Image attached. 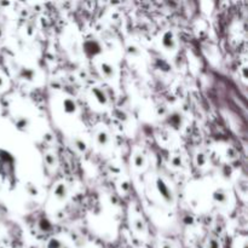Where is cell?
Wrapping results in <instances>:
<instances>
[{
  "label": "cell",
  "mask_w": 248,
  "mask_h": 248,
  "mask_svg": "<svg viewBox=\"0 0 248 248\" xmlns=\"http://www.w3.org/2000/svg\"><path fill=\"white\" fill-rule=\"evenodd\" d=\"M161 45L164 46L165 50H167V51H172L176 48V46H177L176 39H174L173 33H172L171 31H165L164 35H162V39H161Z\"/></svg>",
  "instance_id": "7a4b0ae2"
},
{
  "label": "cell",
  "mask_w": 248,
  "mask_h": 248,
  "mask_svg": "<svg viewBox=\"0 0 248 248\" xmlns=\"http://www.w3.org/2000/svg\"><path fill=\"white\" fill-rule=\"evenodd\" d=\"M160 248H174V245L170 241H162Z\"/></svg>",
  "instance_id": "d4e9b609"
},
{
  "label": "cell",
  "mask_w": 248,
  "mask_h": 248,
  "mask_svg": "<svg viewBox=\"0 0 248 248\" xmlns=\"http://www.w3.org/2000/svg\"><path fill=\"white\" fill-rule=\"evenodd\" d=\"M74 147L79 150V153H85L87 149L86 143L81 140H74Z\"/></svg>",
  "instance_id": "e0dca14e"
},
{
  "label": "cell",
  "mask_w": 248,
  "mask_h": 248,
  "mask_svg": "<svg viewBox=\"0 0 248 248\" xmlns=\"http://www.w3.org/2000/svg\"><path fill=\"white\" fill-rule=\"evenodd\" d=\"M92 94H93L97 103L101 104V106H106L107 102H108V99H107V94L104 93L103 90H101L99 87H93V89H92Z\"/></svg>",
  "instance_id": "5b68a950"
},
{
  "label": "cell",
  "mask_w": 248,
  "mask_h": 248,
  "mask_svg": "<svg viewBox=\"0 0 248 248\" xmlns=\"http://www.w3.org/2000/svg\"><path fill=\"white\" fill-rule=\"evenodd\" d=\"M26 190H27V193H28L31 196H38L39 195V189L36 188L35 184H33V183L27 184Z\"/></svg>",
  "instance_id": "9a60e30c"
},
{
  "label": "cell",
  "mask_w": 248,
  "mask_h": 248,
  "mask_svg": "<svg viewBox=\"0 0 248 248\" xmlns=\"http://www.w3.org/2000/svg\"><path fill=\"white\" fill-rule=\"evenodd\" d=\"M96 140L97 143H98V145H101V147H106V145L109 143V140H110L109 133L107 132L106 130H101L96 135Z\"/></svg>",
  "instance_id": "52a82bcc"
},
{
  "label": "cell",
  "mask_w": 248,
  "mask_h": 248,
  "mask_svg": "<svg viewBox=\"0 0 248 248\" xmlns=\"http://www.w3.org/2000/svg\"><path fill=\"white\" fill-rule=\"evenodd\" d=\"M183 223L186 225H194V223H195V219H194L193 216L190 215H186L183 217Z\"/></svg>",
  "instance_id": "7402d4cb"
},
{
  "label": "cell",
  "mask_w": 248,
  "mask_h": 248,
  "mask_svg": "<svg viewBox=\"0 0 248 248\" xmlns=\"http://www.w3.org/2000/svg\"><path fill=\"white\" fill-rule=\"evenodd\" d=\"M17 126H18V128H21V130H24V128H27L29 126V120L26 118H21L17 120Z\"/></svg>",
  "instance_id": "ffe728a7"
},
{
  "label": "cell",
  "mask_w": 248,
  "mask_h": 248,
  "mask_svg": "<svg viewBox=\"0 0 248 248\" xmlns=\"http://www.w3.org/2000/svg\"><path fill=\"white\" fill-rule=\"evenodd\" d=\"M47 248H62V242L57 239H51L47 242Z\"/></svg>",
  "instance_id": "d6986e66"
},
{
  "label": "cell",
  "mask_w": 248,
  "mask_h": 248,
  "mask_svg": "<svg viewBox=\"0 0 248 248\" xmlns=\"http://www.w3.org/2000/svg\"><path fill=\"white\" fill-rule=\"evenodd\" d=\"M170 164H171V166L174 167V169H179V167H182V165H183V159H182L181 155H174V156H172Z\"/></svg>",
  "instance_id": "5bb4252c"
},
{
  "label": "cell",
  "mask_w": 248,
  "mask_h": 248,
  "mask_svg": "<svg viewBox=\"0 0 248 248\" xmlns=\"http://www.w3.org/2000/svg\"><path fill=\"white\" fill-rule=\"evenodd\" d=\"M63 109L67 114H75L77 113V103H75L73 99L70 98H65L63 101Z\"/></svg>",
  "instance_id": "ba28073f"
},
{
  "label": "cell",
  "mask_w": 248,
  "mask_h": 248,
  "mask_svg": "<svg viewBox=\"0 0 248 248\" xmlns=\"http://www.w3.org/2000/svg\"><path fill=\"white\" fill-rule=\"evenodd\" d=\"M21 77L29 80V81H31V80H34V78H35V72H34L33 69H29V68H23L21 72Z\"/></svg>",
  "instance_id": "4fadbf2b"
},
{
  "label": "cell",
  "mask_w": 248,
  "mask_h": 248,
  "mask_svg": "<svg viewBox=\"0 0 248 248\" xmlns=\"http://www.w3.org/2000/svg\"><path fill=\"white\" fill-rule=\"evenodd\" d=\"M46 140H52V137H51V135H50V133H48V135H46Z\"/></svg>",
  "instance_id": "f546056e"
},
{
  "label": "cell",
  "mask_w": 248,
  "mask_h": 248,
  "mask_svg": "<svg viewBox=\"0 0 248 248\" xmlns=\"http://www.w3.org/2000/svg\"><path fill=\"white\" fill-rule=\"evenodd\" d=\"M206 161H207V159H206V155L203 154V153H199V154L196 155L195 162H196V165H198L199 167L205 166Z\"/></svg>",
  "instance_id": "2e32d148"
},
{
  "label": "cell",
  "mask_w": 248,
  "mask_h": 248,
  "mask_svg": "<svg viewBox=\"0 0 248 248\" xmlns=\"http://www.w3.org/2000/svg\"><path fill=\"white\" fill-rule=\"evenodd\" d=\"M242 77H244V79H247V68L246 67L242 68Z\"/></svg>",
  "instance_id": "f1b7e54d"
},
{
  "label": "cell",
  "mask_w": 248,
  "mask_h": 248,
  "mask_svg": "<svg viewBox=\"0 0 248 248\" xmlns=\"http://www.w3.org/2000/svg\"><path fill=\"white\" fill-rule=\"evenodd\" d=\"M156 186H157V190H159L160 195H161L162 199H164V201H166L167 203L172 205L174 201V196H173V193H172V190L170 189V186H167V184L165 183L161 178L156 179Z\"/></svg>",
  "instance_id": "6da1fadb"
},
{
  "label": "cell",
  "mask_w": 248,
  "mask_h": 248,
  "mask_svg": "<svg viewBox=\"0 0 248 248\" xmlns=\"http://www.w3.org/2000/svg\"><path fill=\"white\" fill-rule=\"evenodd\" d=\"M53 195L58 201H64L68 198V189L64 183H58L53 188Z\"/></svg>",
  "instance_id": "3957f363"
},
{
  "label": "cell",
  "mask_w": 248,
  "mask_h": 248,
  "mask_svg": "<svg viewBox=\"0 0 248 248\" xmlns=\"http://www.w3.org/2000/svg\"><path fill=\"white\" fill-rule=\"evenodd\" d=\"M101 72L107 79H111V78H114V75H115V69H114V67L107 62H103L101 64Z\"/></svg>",
  "instance_id": "8992f818"
},
{
  "label": "cell",
  "mask_w": 248,
  "mask_h": 248,
  "mask_svg": "<svg viewBox=\"0 0 248 248\" xmlns=\"http://www.w3.org/2000/svg\"><path fill=\"white\" fill-rule=\"evenodd\" d=\"M4 86H5V80H4V78L0 75V90L4 89Z\"/></svg>",
  "instance_id": "83f0119b"
},
{
  "label": "cell",
  "mask_w": 248,
  "mask_h": 248,
  "mask_svg": "<svg viewBox=\"0 0 248 248\" xmlns=\"http://www.w3.org/2000/svg\"><path fill=\"white\" fill-rule=\"evenodd\" d=\"M207 248H220L219 241L216 239H210L207 242Z\"/></svg>",
  "instance_id": "603a6c76"
},
{
  "label": "cell",
  "mask_w": 248,
  "mask_h": 248,
  "mask_svg": "<svg viewBox=\"0 0 248 248\" xmlns=\"http://www.w3.org/2000/svg\"><path fill=\"white\" fill-rule=\"evenodd\" d=\"M116 115H118V118L120 119V120H124V121L127 120V114H126L125 111H121V110L116 111Z\"/></svg>",
  "instance_id": "cb8c5ba5"
},
{
  "label": "cell",
  "mask_w": 248,
  "mask_h": 248,
  "mask_svg": "<svg viewBox=\"0 0 248 248\" xmlns=\"http://www.w3.org/2000/svg\"><path fill=\"white\" fill-rule=\"evenodd\" d=\"M227 156L229 160H235L237 157V152L232 147H229V149L227 150Z\"/></svg>",
  "instance_id": "44dd1931"
},
{
  "label": "cell",
  "mask_w": 248,
  "mask_h": 248,
  "mask_svg": "<svg viewBox=\"0 0 248 248\" xmlns=\"http://www.w3.org/2000/svg\"><path fill=\"white\" fill-rule=\"evenodd\" d=\"M133 229L138 234H145L147 232V225H145L144 220L140 219V218H136L133 220Z\"/></svg>",
  "instance_id": "9c48e42d"
},
{
  "label": "cell",
  "mask_w": 248,
  "mask_h": 248,
  "mask_svg": "<svg viewBox=\"0 0 248 248\" xmlns=\"http://www.w3.org/2000/svg\"><path fill=\"white\" fill-rule=\"evenodd\" d=\"M213 200H215V202H217L218 205H227L229 198H228V194L224 189H217V190L213 193Z\"/></svg>",
  "instance_id": "277c9868"
},
{
  "label": "cell",
  "mask_w": 248,
  "mask_h": 248,
  "mask_svg": "<svg viewBox=\"0 0 248 248\" xmlns=\"http://www.w3.org/2000/svg\"><path fill=\"white\" fill-rule=\"evenodd\" d=\"M127 52L128 55L132 56V57H137V56H140V48L135 45H130L127 47Z\"/></svg>",
  "instance_id": "ac0fdd59"
},
{
  "label": "cell",
  "mask_w": 248,
  "mask_h": 248,
  "mask_svg": "<svg viewBox=\"0 0 248 248\" xmlns=\"http://www.w3.org/2000/svg\"><path fill=\"white\" fill-rule=\"evenodd\" d=\"M44 160H45V164L47 165L48 167H55L57 165V159L53 154L51 153H46L45 156H44Z\"/></svg>",
  "instance_id": "7c38bea8"
},
{
  "label": "cell",
  "mask_w": 248,
  "mask_h": 248,
  "mask_svg": "<svg viewBox=\"0 0 248 248\" xmlns=\"http://www.w3.org/2000/svg\"><path fill=\"white\" fill-rule=\"evenodd\" d=\"M128 189H130V186H128L127 182H124V183H121V190H123L124 193H127Z\"/></svg>",
  "instance_id": "4316f807"
},
{
  "label": "cell",
  "mask_w": 248,
  "mask_h": 248,
  "mask_svg": "<svg viewBox=\"0 0 248 248\" xmlns=\"http://www.w3.org/2000/svg\"><path fill=\"white\" fill-rule=\"evenodd\" d=\"M145 162H147V160H145L144 155L140 154V153L135 154V156H133V165H135L137 169H143V167L145 166Z\"/></svg>",
  "instance_id": "30bf717a"
},
{
  "label": "cell",
  "mask_w": 248,
  "mask_h": 248,
  "mask_svg": "<svg viewBox=\"0 0 248 248\" xmlns=\"http://www.w3.org/2000/svg\"><path fill=\"white\" fill-rule=\"evenodd\" d=\"M166 113H167L166 107H165V106L157 107V114H159V115H165Z\"/></svg>",
  "instance_id": "484cf974"
},
{
  "label": "cell",
  "mask_w": 248,
  "mask_h": 248,
  "mask_svg": "<svg viewBox=\"0 0 248 248\" xmlns=\"http://www.w3.org/2000/svg\"><path fill=\"white\" fill-rule=\"evenodd\" d=\"M169 121H170V124L173 126V127H179V126H181V124H182V115H181V114H178V113L171 114V115H170V118H169Z\"/></svg>",
  "instance_id": "8fae6325"
}]
</instances>
